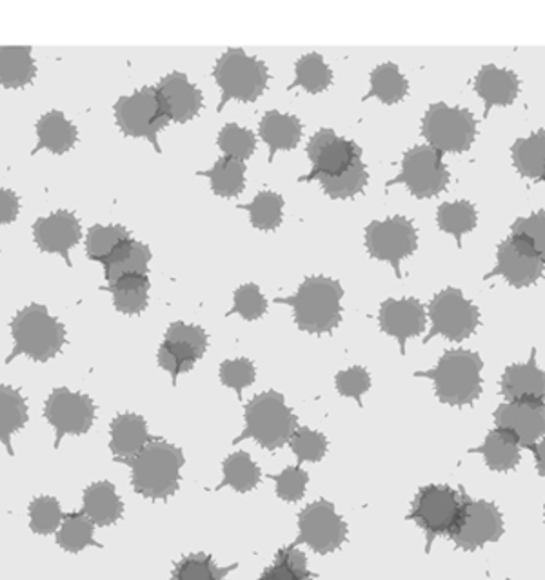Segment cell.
Masks as SVG:
<instances>
[{
  "label": "cell",
  "instance_id": "obj_47",
  "mask_svg": "<svg viewBox=\"0 0 545 580\" xmlns=\"http://www.w3.org/2000/svg\"><path fill=\"white\" fill-rule=\"evenodd\" d=\"M64 514H62L61 503L53 496H37L34 503L29 504V526L34 533L39 535H51L61 528Z\"/></svg>",
  "mask_w": 545,
  "mask_h": 580
},
{
  "label": "cell",
  "instance_id": "obj_23",
  "mask_svg": "<svg viewBox=\"0 0 545 580\" xmlns=\"http://www.w3.org/2000/svg\"><path fill=\"white\" fill-rule=\"evenodd\" d=\"M155 437L150 436L145 420L135 413L117 415L110 426V450L117 463L128 464Z\"/></svg>",
  "mask_w": 545,
  "mask_h": 580
},
{
  "label": "cell",
  "instance_id": "obj_34",
  "mask_svg": "<svg viewBox=\"0 0 545 580\" xmlns=\"http://www.w3.org/2000/svg\"><path fill=\"white\" fill-rule=\"evenodd\" d=\"M512 164L525 179L540 182L545 168V129L518 139L511 148Z\"/></svg>",
  "mask_w": 545,
  "mask_h": 580
},
{
  "label": "cell",
  "instance_id": "obj_10",
  "mask_svg": "<svg viewBox=\"0 0 545 580\" xmlns=\"http://www.w3.org/2000/svg\"><path fill=\"white\" fill-rule=\"evenodd\" d=\"M404 185L415 199H433L449 185V169L444 164V153L431 146H415L402 159L401 174L385 188Z\"/></svg>",
  "mask_w": 545,
  "mask_h": 580
},
{
  "label": "cell",
  "instance_id": "obj_43",
  "mask_svg": "<svg viewBox=\"0 0 545 580\" xmlns=\"http://www.w3.org/2000/svg\"><path fill=\"white\" fill-rule=\"evenodd\" d=\"M318 185L322 186L324 193L333 199V201H345V199H353L362 191L366 190L369 182L368 168L364 161H356L347 172L333 177V179L317 180Z\"/></svg>",
  "mask_w": 545,
  "mask_h": 580
},
{
  "label": "cell",
  "instance_id": "obj_31",
  "mask_svg": "<svg viewBox=\"0 0 545 580\" xmlns=\"http://www.w3.org/2000/svg\"><path fill=\"white\" fill-rule=\"evenodd\" d=\"M369 93L364 97V101L369 99H377L385 106H393L406 99L409 93V83L407 78L402 75L401 67L393 64V62H384L380 66L375 67L371 75H369Z\"/></svg>",
  "mask_w": 545,
  "mask_h": 580
},
{
  "label": "cell",
  "instance_id": "obj_17",
  "mask_svg": "<svg viewBox=\"0 0 545 580\" xmlns=\"http://www.w3.org/2000/svg\"><path fill=\"white\" fill-rule=\"evenodd\" d=\"M347 537V526L340 519L334 506L328 501H317L302 509L299 515V544H307L320 555L339 550Z\"/></svg>",
  "mask_w": 545,
  "mask_h": 580
},
{
  "label": "cell",
  "instance_id": "obj_5",
  "mask_svg": "<svg viewBox=\"0 0 545 580\" xmlns=\"http://www.w3.org/2000/svg\"><path fill=\"white\" fill-rule=\"evenodd\" d=\"M244 417V431L235 439L233 444L255 439L264 450L275 452L286 446L299 430V419L279 391H264L261 395L253 396L245 404Z\"/></svg>",
  "mask_w": 545,
  "mask_h": 580
},
{
  "label": "cell",
  "instance_id": "obj_46",
  "mask_svg": "<svg viewBox=\"0 0 545 580\" xmlns=\"http://www.w3.org/2000/svg\"><path fill=\"white\" fill-rule=\"evenodd\" d=\"M217 144L224 156L245 162L255 153L256 135L237 123H228L220 129Z\"/></svg>",
  "mask_w": 545,
  "mask_h": 580
},
{
  "label": "cell",
  "instance_id": "obj_41",
  "mask_svg": "<svg viewBox=\"0 0 545 580\" xmlns=\"http://www.w3.org/2000/svg\"><path fill=\"white\" fill-rule=\"evenodd\" d=\"M223 471L224 480L218 484L217 490H223L229 486L240 493H245V491L255 490L261 482V468L253 463L250 453L237 452L229 455L224 461Z\"/></svg>",
  "mask_w": 545,
  "mask_h": 580
},
{
  "label": "cell",
  "instance_id": "obj_8",
  "mask_svg": "<svg viewBox=\"0 0 545 580\" xmlns=\"http://www.w3.org/2000/svg\"><path fill=\"white\" fill-rule=\"evenodd\" d=\"M422 137L440 153H466L477 137L473 113L436 102L423 115Z\"/></svg>",
  "mask_w": 545,
  "mask_h": 580
},
{
  "label": "cell",
  "instance_id": "obj_36",
  "mask_svg": "<svg viewBox=\"0 0 545 580\" xmlns=\"http://www.w3.org/2000/svg\"><path fill=\"white\" fill-rule=\"evenodd\" d=\"M112 291L113 304L124 315H140L150 302V279L148 275H129L107 286Z\"/></svg>",
  "mask_w": 545,
  "mask_h": 580
},
{
  "label": "cell",
  "instance_id": "obj_3",
  "mask_svg": "<svg viewBox=\"0 0 545 580\" xmlns=\"http://www.w3.org/2000/svg\"><path fill=\"white\" fill-rule=\"evenodd\" d=\"M185 463V453L180 447L162 439H153L128 463L135 491L151 501L169 499L177 493L180 469Z\"/></svg>",
  "mask_w": 545,
  "mask_h": 580
},
{
  "label": "cell",
  "instance_id": "obj_13",
  "mask_svg": "<svg viewBox=\"0 0 545 580\" xmlns=\"http://www.w3.org/2000/svg\"><path fill=\"white\" fill-rule=\"evenodd\" d=\"M307 156L312 161V172L301 177V182L339 177L360 161L362 148L355 140L339 137L334 129L322 128L309 139Z\"/></svg>",
  "mask_w": 545,
  "mask_h": 580
},
{
  "label": "cell",
  "instance_id": "obj_1",
  "mask_svg": "<svg viewBox=\"0 0 545 580\" xmlns=\"http://www.w3.org/2000/svg\"><path fill=\"white\" fill-rule=\"evenodd\" d=\"M344 290L339 280L329 277H307L293 297H279L277 304L293 307L299 329L322 336L331 333L342 323Z\"/></svg>",
  "mask_w": 545,
  "mask_h": 580
},
{
  "label": "cell",
  "instance_id": "obj_9",
  "mask_svg": "<svg viewBox=\"0 0 545 580\" xmlns=\"http://www.w3.org/2000/svg\"><path fill=\"white\" fill-rule=\"evenodd\" d=\"M468 495L449 486H426L418 491L409 519L415 520L428 535V550L440 535H451L462 515Z\"/></svg>",
  "mask_w": 545,
  "mask_h": 580
},
{
  "label": "cell",
  "instance_id": "obj_48",
  "mask_svg": "<svg viewBox=\"0 0 545 580\" xmlns=\"http://www.w3.org/2000/svg\"><path fill=\"white\" fill-rule=\"evenodd\" d=\"M267 312V299L262 295L261 288L258 286L250 285L240 286L239 290L235 291L233 307L229 310L226 315H240L244 320H258L264 317Z\"/></svg>",
  "mask_w": 545,
  "mask_h": 580
},
{
  "label": "cell",
  "instance_id": "obj_14",
  "mask_svg": "<svg viewBox=\"0 0 545 580\" xmlns=\"http://www.w3.org/2000/svg\"><path fill=\"white\" fill-rule=\"evenodd\" d=\"M207 350V333L193 324H169L166 337L159 350V366L172 375L173 386H177L178 375L188 374L204 357Z\"/></svg>",
  "mask_w": 545,
  "mask_h": 580
},
{
  "label": "cell",
  "instance_id": "obj_30",
  "mask_svg": "<svg viewBox=\"0 0 545 580\" xmlns=\"http://www.w3.org/2000/svg\"><path fill=\"white\" fill-rule=\"evenodd\" d=\"M37 139L39 144L35 148L34 155L39 150H50L55 155H64L77 144L78 129L67 121L64 113L50 112L37 123Z\"/></svg>",
  "mask_w": 545,
  "mask_h": 580
},
{
  "label": "cell",
  "instance_id": "obj_18",
  "mask_svg": "<svg viewBox=\"0 0 545 580\" xmlns=\"http://www.w3.org/2000/svg\"><path fill=\"white\" fill-rule=\"evenodd\" d=\"M504 535V520L495 504L487 501H468L464 504L462 515L455 530L451 531V541L466 552H474L490 542L500 541Z\"/></svg>",
  "mask_w": 545,
  "mask_h": 580
},
{
  "label": "cell",
  "instance_id": "obj_35",
  "mask_svg": "<svg viewBox=\"0 0 545 580\" xmlns=\"http://www.w3.org/2000/svg\"><path fill=\"white\" fill-rule=\"evenodd\" d=\"M245 162L223 156L215 162V166L206 172H199V175L206 177L212 182V191L223 199H235L244 191L245 186Z\"/></svg>",
  "mask_w": 545,
  "mask_h": 580
},
{
  "label": "cell",
  "instance_id": "obj_22",
  "mask_svg": "<svg viewBox=\"0 0 545 580\" xmlns=\"http://www.w3.org/2000/svg\"><path fill=\"white\" fill-rule=\"evenodd\" d=\"M172 123L186 124L201 113L204 96L185 73L172 72L155 86Z\"/></svg>",
  "mask_w": 545,
  "mask_h": 580
},
{
  "label": "cell",
  "instance_id": "obj_44",
  "mask_svg": "<svg viewBox=\"0 0 545 580\" xmlns=\"http://www.w3.org/2000/svg\"><path fill=\"white\" fill-rule=\"evenodd\" d=\"M261 580H313L307 569V558L299 547H282L275 557V563L262 573Z\"/></svg>",
  "mask_w": 545,
  "mask_h": 580
},
{
  "label": "cell",
  "instance_id": "obj_37",
  "mask_svg": "<svg viewBox=\"0 0 545 580\" xmlns=\"http://www.w3.org/2000/svg\"><path fill=\"white\" fill-rule=\"evenodd\" d=\"M331 83H333V72L324 61V56L320 53H307L296 61L295 80L288 90L302 88L312 96H318L328 90Z\"/></svg>",
  "mask_w": 545,
  "mask_h": 580
},
{
  "label": "cell",
  "instance_id": "obj_4",
  "mask_svg": "<svg viewBox=\"0 0 545 580\" xmlns=\"http://www.w3.org/2000/svg\"><path fill=\"white\" fill-rule=\"evenodd\" d=\"M12 336L15 346L7 358V364L21 355H26L35 363H48L66 344L64 324L51 317L48 307L42 304H29L15 315Z\"/></svg>",
  "mask_w": 545,
  "mask_h": 580
},
{
  "label": "cell",
  "instance_id": "obj_21",
  "mask_svg": "<svg viewBox=\"0 0 545 580\" xmlns=\"http://www.w3.org/2000/svg\"><path fill=\"white\" fill-rule=\"evenodd\" d=\"M379 323L385 336L395 337L402 355H406L407 341L423 333L428 313L417 299H388L380 306Z\"/></svg>",
  "mask_w": 545,
  "mask_h": 580
},
{
  "label": "cell",
  "instance_id": "obj_54",
  "mask_svg": "<svg viewBox=\"0 0 545 580\" xmlns=\"http://www.w3.org/2000/svg\"><path fill=\"white\" fill-rule=\"evenodd\" d=\"M21 212V201L17 193L12 190H0V226L17 220Z\"/></svg>",
  "mask_w": 545,
  "mask_h": 580
},
{
  "label": "cell",
  "instance_id": "obj_55",
  "mask_svg": "<svg viewBox=\"0 0 545 580\" xmlns=\"http://www.w3.org/2000/svg\"><path fill=\"white\" fill-rule=\"evenodd\" d=\"M531 452L534 453V458H536V469H538V474L545 479V436L531 447Z\"/></svg>",
  "mask_w": 545,
  "mask_h": 580
},
{
  "label": "cell",
  "instance_id": "obj_26",
  "mask_svg": "<svg viewBox=\"0 0 545 580\" xmlns=\"http://www.w3.org/2000/svg\"><path fill=\"white\" fill-rule=\"evenodd\" d=\"M258 135L267 144V150H269L267 161L271 164L279 151L295 150L296 146L301 144V118L290 113L277 112V110L266 112L258 126Z\"/></svg>",
  "mask_w": 545,
  "mask_h": 580
},
{
  "label": "cell",
  "instance_id": "obj_52",
  "mask_svg": "<svg viewBox=\"0 0 545 580\" xmlns=\"http://www.w3.org/2000/svg\"><path fill=\"white\" fill-rule=\"evenodd\" d=\"M334 384H337L340 395L355 399L358 406H362V396L364 393H368L369 388H371V375H369L368 369L362 368V366H353V368L339 371Z\"/></svg>",
  "mask_w": 545,
  "mask_h": 580
},
{
  "label": "cell",
  "instance_id": "obj_38",
  "mask_svg": "<svg viewBox=\"0 0 545 580\" xmlns=\"http://www.w3.org/2000/svg\"><path fill=\"white\" fill-rule=\"evenodd\" d=\"M436 223L444 234L457 239L458 248H462V237L471 234L479 223V212L469 201L445 202L436 212Z\"/></svg>",
  "mask_w": 545,
  "mask_h": 580
},
{
  "label": "cell",
  "instance_id": "obj_20",
  "mask_svg": "<svg viewBox=\"0 0 545 580\" xmlns=\"http://www.w3.org/2000/svg\"><path fill=\"white\" fill-rule=\"evenodd\" d=\"M34 239L40 252L56 253L72 268L69 252L83 239V226L77 215L66 210L51 213L34 224Z\"/></svg>",
  "mask_w": 545,
  "mask_h": 580
},
{
  "label": "cell",
  "instance_id": "obj_42",
  "mask_svg": "<svg viewBox=\"0 0 545 580\" xmlns=\"http://www.w3.org/2000/svg\"><path fill=\"white\" fill-rule=\"evenodd\" d=\"M96 525L83 514L64 515L61 528L56 531V542L62 550L69 553L83 552L84 547L99 546L101 544L93 539Z\"/></svg>",
  "mask_w": 545,
  "mask_h": 580
},
{
  "label": "cell",
  "instance_id": "obj_11",
  "mask_svg": "<svg viewBox=\"0 0 545 580\" xmlns=\"http://www.w3.org/2000/svg\"><path fill=\"white\" fill-rule=\"evenodd\" d=\"M429 318L431 329L423 339L428 344L433 337H445L451 342H462L473 336L479 328L480 312L473 302L464 297L457 288H447L440 291L429 304Z\"/></svg>",
  "mask_w": 545,
  "mask_h": 580
},
{
  "label": "cell",
  "instance_id": "obj_29",
  "mask_svg": "<svg viewBox=\"0 0 545 580\" xmlns=\"http://www.w3.org/2000/svg\"><path fill=\"white\" fill-rule=\"evenodd\" d=\"M150 261V245L142 244L139 240L129 239L104 263L107 286L115 285L117 280L129 277V275H148Z\"/></svg>",
  "mask_w": 545,
  "mask_h": 580
},
{
  "label": "cell",
  "instance_id": "obj_50",
  "mask_svg": "<svg viewBox=\"0 0 545 580\" xmlns=\"http://www.w3.org/2000/svg\"><path fill=\"white\" fill-rule=\"evenodd\" d=\"M220 382L226 388L237 391L240 401H242V391L250 388L256 379L255 364L250 358H233V361H224L220 364Z\"/></svg>",
  "mask_w": 545,
  "mask_h": 580
},
{
  "label": "cell",
  "instance_id": "obj_25",
  "mask_svg": "<svg viewBox=\"0 0 545 580\" xmlns=\"http://www.w3.org/2000/svg\"><path fill=\"white\" fill-rule=\"evenodd\" d=\"M474 91L484 101V117L487 118L491 108L511 106L512 102L517 101L520 80L511 70L485 64L480 67L479 75L474 78Z\"/></svg>",
  "mask_w": 545,
  "mask_h": 580
},
{
  "label": "cell",
  "instance_id": "obj_49",
  "mask_svg": "<svg viewBox=\"0 0 545 580\" xmlns=\"http://www.w3.org/2000/svg\"><path fill=\"white\" fill-rule=\"evenodd\" d=\"M290 446L301 463H318L328 452V439L309 428H299L291 437Z\"/></svg>",
  "mask_w": 545,
  "mask_h": 580
},
{
  "label": "cell",
  "instance_id": "obj_7",
  "mask_svg": "<svg viewBox=\"0 0 545 580\" xmlns=\"http://www.w3.org/2000/svg\"><path fill=\"white\" fill-rule=\"evenodd\" d=\"M115 121L126 137L150 140L153 150L162 153L159 134L172 123L155 86H145L128 97H121L113 108Z\"/></svg>",
  "mask_w": 545,
  "mask_h": 580
},
{
  "label": "cell",
  "instance_id": "obj_51",
  "mask_svg": "<svg viewBox=\"0 0 545 580\" xmlns=\"http://www.w3.org/2000/svg\"><path fill=\"white\" fill-rule=\"evenodd\" d=\"M269 479L277 482V495L282 501L299 503L302 496H304V493H306L309 475L301 466H291V468H286L282 474L269 475Z\"/></svg>",
  "mask_w": 545,
  "mask_h": 580
},
{
  "label": "cell",
  "instance_id": "obj_33",
  "mask_svg": "<svg viewBox=\"0 0 545 580\" xmlns=\"http://www.w3.org/2000/svg\"><path fill=\"white\" fill-rule=\"evenodd\" d=\"M28 419V404L23 393L12 386H0V442L12 457L15 455L12 436L23 430Z\"/></svg>",
  "mask_w": 545,
  "mask_h": 580
},
{
  "label": "cell",
  "instance_id": "obj_56",
  "mask_svg": "<svg viewBox=\"0 0 545 580\" xmlns=\"http://www.w3.org/2000/svg\"><path fill=\"white\" fill-rule=\"evenodd\" d=\"M540 182H545V168H544V174H542V177H540Z\"/></svg>",
  "mask_w": 545,
  "mask_h": 580
},
{
  "label": "cell",
  "instance_id": "obj_53",
  "mask_svg": "<svg viewBox=\"0 0 545 580\" xmlns=\"http://www.w3.org/2000/svg\"><path fill=\"white\" fill-rule=\"evenodd\" d=\"M512 234L523 235L531 240L534 250L545 261V210L533 213L529 217L518 218L511 226Z\"/></svg>",
  "mask_w": 545,
  "mask_h": 580
},
{
  "label": "cell",
  "instance_id": "obj_57",
  "mask_svg": "<svg viewBox=\"0 0 545 580\" xmlns=\"http://www.w3.org/2000/svg\"><path fill=\"white\" fill-rule=\"evenodd\" d=\"M507 580H509V579H507Z\"/></svg>",
  "mask_w": 545,
  "mask_h": 580
},
{
  "label": "cell",
  "instance_id": "obj_28",
  "mask_svg": "<svg viewBox=\"0 0 545 580\" xmlns=\"http://www.w3.org/2000/svg\"><path fill=\"white\" fill-rule=\"evenodd\" d=\"M29 46H2L0 48V86L7 90H21L34 83L37 64Z\"/></svg>",
  "mask_w": 545,
  "mask_h": 580
},
{
  "label": "cell",
  "instance_id": "obj_2",
  "mask_svg": "<svg viewBox=\"0 0 545 580\" xmlns=\"http://www.w3.org/2000/svg\"><path fill=\"white\" fill-rule=\"evenodd\" d=\"M482 368L479 353L468 350H451L440 357L439 364L428 371H417L415 377L431 379L440 402L449 406L473 404L482 393Z\"/></svg>",
  "mask_w": 545,
  "mask_h": 580
},
{
  "label": "cell",
  "instance_id": "obj_16",
  "mask_svg": "<svg viewBox=\"0 0 545 580\" xmlns=\"http://www.w3.org/2000/svg\"><path fill=\"white\" fill-rule=\"evenodd\" d=\"M96 402L91 396L56 388L51 391L45 407V417L55 430V450L66 436H84L96 420Z\"/></svg>",
  "mask_w": 545,
  "mask_h": 580
},
{
  "label": "cell",
  "instance_id": "obj_15",
  "mask_svg": "<svg viewBox=\"0 0 545 580\" xmlns=\"http://www.w3.org/2000/svg\"><path fill=\"white\" fill-rule=\"evenodd\" d=\"M545 272V261L523 235L511 234L498 245L496 266L485 280L504 277L512 288H528L538 282Z\"/></svg>",
  "mask_w": 545,
  "mask_h": 580
},
{
  "label": "cell",
  "instance_id": "obj_39",
  "mask_svg": "<svg viewBox=\"0 0 545 580\" xmlns=\"http://www.w3.org/2000/svg\"><path fill=\"white\" fill-rule=\"evenodd\" d=\"M129 239L131 235L121 224H110V226L96 224L89 228L86 237V255L89 261L104 264Z\"/></svg>",
  "mask_w": 545,
  "mask_h": 580
},
{
  "label": "cell",
  "instance_id": "obj_32",
  "mask_svg": "<svg viewBox=\"0 0 545 580\" xmlns=\"http://www.w3.org/2000/svg\"><path fill=\"white\" fill-rule=\"evenodd\" d=\"M469 453L482 455L487 468L493 471H511L520 461V444L509 431L496 428L485 437L482 446L473 447Z\"/></svg>",
  "mask_w": 545,
  "mask_h": 580
},
{
  "label": "cell",
  "instance_id": "obj_27",
  "mask_svg": "<svg viewBox=\"0 0 545 580\" xmlns=\"http://www.w3.org/2000/svg\"><path fill=\"white\" fill-rule=\"evenodd\" d=\"M124 504L115 491V486L101 480L84 491L83 514L99 528H106L123 517Z\"/></svg>",
  "mask_w": 545,
  "mask_h": 580
},
{
  "label": "cell",
  "instance_id": "obj_19",
  "mask_svg": "<svg viewBox=\"0 0 545 580\" xmlns=\"http://www.w3.org/2000/svg\"><path fill=\"white\" fill-rule=\"evenodd\" d=\"M495 425L531 450L545 436V402H506L495 412Z\"/></svg>",
  "mask_w": 545,
  "mask_h": 580
},
{
  "label": "cell",
  "instance_id": "obj_40",
  "mask_svg": "<svg viewBox=\"0 0 545 580\" xmlns=\"http://www.w3.org/2000/svg\"><path fill=\"white\" fill-rule=\"evenodd\" d=\"M284 197L275 191H261L250 204H239L250 213L251 226L261 231H275L284 218Z\"/></svg>",
  "mask_w": 545,
  "mask_h": 580
},
{
  "label": "cell",
  "instance_id": "obj_24",
  "mask_svg": "<svg viewBox=\"0 0 545 580\" xmlns=\"http://www.w3.org/2000/svg\"><path fill=\"white\" fill-rule=\"evenodd\" d=\"M536 352L525 364H512L500 380V393L507 402H545V374L534 361Z\"/></svg>",
  "mask_w": 545,
  "mask_h": 580
},
{
  "label": "cell",
  "instance_id": "obj_12",
  "mask_svg": "<svg viewBox=\"0 0 545 580\" xmlns=\"http://www.w3.org/2000/svg\"><path fill=\"white\" fill-rule=\"evenodd\" d=\"M366 248L371 257L391 264L396 277L402 279V261L417 252V228L409 218L402 215L373 220L366 228Z\"/></svg>",
  "mask_w": 545,
  "mask_h": 580
},
{
  "label": "cell",
  "instance_id": "obj_6",
  "mask_svg": "<svg viewBox=\"0 0 545 580\" xmlns=\"http://www.w3.org/2000/svg\"><path fill=\"white\" fill-rule=\"evenodd\" d=\"M213 78L223 91V99L218 104V112H223L229 101L253 104L262 97L269 83V70L266 62L248 55L242 48H229L218 56Z\"/></svg>",
  "mask_w": 545,
  "mask_h": 580
},
{
  "label": "cell",
  "instance_id": "obj_45",
  "mask_svg": "<svg viewBox=\"0 0 545 580\" xmlns=\"http://www.w3.org/2000/svg\"><path fill=\"white\" fill-rule=\"evenodd\" d=\"M239 564H231L228 568H218L212 555L193 553L182 558L173 569V580H224Z\"/></svg>",
  "mask_w": 545,
  "mask_h": 580
}]
</instances>
